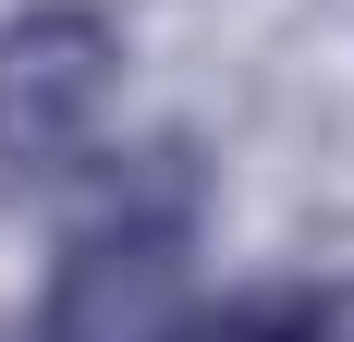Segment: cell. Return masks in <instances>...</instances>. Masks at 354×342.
<instances>
[{"label":"cell","instance_id":"obj_1","mask_svg":"<svg viewBox=\"0 0 354 342\" xmlns=\"http://www.w3.org/2000/svg\"><path fill=\"white\" fill-rule=\"evenodd\" d=\"M110 98H122V25L98 0L0 12V196L86 171L110 135Z\"/></svg>","mask_w":354,"mask_h":342},{"label":"cell","instance_id":"obj_2","mask_svg":"<svg viewBox=\"0 0 354 342\" xmlns=\"http://www.w3.org/2000/svg\"><path fill=\"white\" fill-rule=\"evenodd\" d=\"M159 342H318V294H232V306H183Z\"/></svg>","mask_w":354,"mask_h":342}]
</instances>
